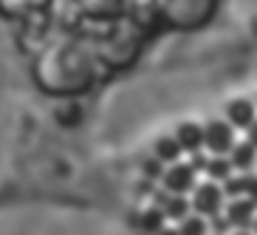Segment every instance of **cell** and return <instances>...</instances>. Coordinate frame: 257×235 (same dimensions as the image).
<instances>
[{"label":"cell","mask_w":257,"mask_h":235,"mask_svg":"<svg viewBox=\"0 0 257 235\" xmlns=\"http://www.w3.org/2000/svg\"><path fill=\"white\" fill-rule=\"evenodd\" d=\"M189 207H192V212L204 215V218H212V215L223 212V207H226L223 184L209 182V179H206V182H198L195 190L189 193Z\"/></svg>","instance_id":"obj_4"},{"label":"cell","mask_w":257,"mask_h":235,"mask_svg":"<svg viewBox=\"0 0 257 235\" xmlns=\"http://www.w3.org/2000/svg\"><path fill=\"white\" fill-rule=\"evenodd\" d=\"M209 232L212 235H229V232H232V224L226 221L223 212H218V215H212V218H209Z\"/></svg>","instance_id":"obj_18"},{"label":"cell","mask_w":257,"mask_h":235,"mask_svg":"<svg viewBox=\"0 0 257 235\" xmlns=\"http://www.w3.org/2000/svg\"><path fill=\"white\" fill-rule=\"evenodd\" d=\"M142 37H144V29L136 26L130 17H110V20H105L102 34H96L88 43H91L99 62H105L110 68H124L139 57Z\"/></svg>","instance_id":"obj_2"},{"label":"cell","mask_w":257,"mask_h":235,"mask_svg":"<svg viewBox=\"0 0 257 235\" xmlns=\"http://www.w3.org/2000/svg\"><path fill=\"white\" fill-rule=\"evenodd\" d=\"M31 74L40 91L51 97H79L96 83L99 60L85 37L60 34L37 51Z\"/></svg>","instance_id":"obj_1"},{"label":"cell","mask_w":257,"mask_h":235,"mask_svg":"<svg viewBox=\"0 0 257 235\" xmlns=\"http://www.w3.org/2000/svg\"><path fill=\"white\" fill-rule=\"evenodd\" d=\"M209 235H212V232H209Z\"/></svg>","instance_id":"obj_23"},{"label":"cell","mask_w":257,"mask_h":235,"mask_svg":"<svg viewBox=\"0 0 257 235\" xmlns=\"http://www.w3.org/2000/svg\"><path fill=\"white\" fill-rule=\"evenodd\" d=\"M153 153H156V159H159L161 165H173V162H181V156H184L181 144L175 142V136H159V142H156Z\"/></svg>","instance_id":"obj_15"},{"label":"cell","mask_w":257,"mask_h":235,"mask_svg":"<svg viewBox=\"0 0 257 235\" xmlns=\"http://www.w3.org/2000/svg\"><path fill=\"white\" fill-rule=\"evenodd\" d=\"M164 212L159 210V207H150V210L142 212V227L147 229V232H159L161 227H164Z\"/></svg>","instance_id":"obj_17"},{"label":"cell","mask_w":257,"mask_h":235,"mask_svg":"<svg viewBox=\"0 0 257 235\" xmlns=\"http://www.w3.org/2000/svg\"><path fill=\"white\" fill-rule=\"evenodd\" d=\"M71 3L76 6V12L96 17V20H110L124 9V0H71Z\"/></svg>","instance_id":"obj_11"},{"label":"cell","mask_w":257,"mask_h":235,"mask_svg":"<svg viewBox=\"0 0 257 235\" xmlns=\"http://www.w3.org/2000/svg\"><path fill=\"white\" fill-rule=\"evenodd\" d=\"M229 162H232L234 173H251V170H257V147L246 139H237L234 147L229 150Z\"/></svg>","instance_id":"obj_13"},{"label":"cell","mask_w":257,"mask_h":235,"mask_svg":"<svg viewBox=\"0 0 257 235\" xmlns=\"http://www.w3.org/2000/svg\"><path fill=\"white\" fill-rule=\"evenodd\" d=\"M175 142L181 144V150L187 156L192 153L204 150V125H198V122H181L178 128H175Z\"/></svg>","instance_id":"obj_12"},{"label":"cell","mask_w":257,"mask_h":235,"mask_svg":"<svg viewBox=\"0 0 257 235\" xmlns=\"http://www.w3.org/2000/svg\"><path fill=\"white\" fill-rule=\"evenodd\" d=\"M223 119L232 125L234 130H246L251 122L257 119V102L249 97H234L223 105Z\"/></svg>","instance_id":"obj_7"},{"label":"cell","mask_w":257,"mask_h":235,"mask_svg":"<svg viewBox=\"0 0 257 235\" xmlns=\"http://www.w3.org/2000/svg\"><path fill=\"white\" fill-rule=\"evenodd\" d=\"M218 0H159V20L173 29H198L212 17Z\"/></svg>","instance_id":"obj_3"},{"label":"cell","mask_w":257,"mask_h":235,"mask_svg":"<svg viewBox=\"0 0 257 235\" xmlns=\"http://www.w3.org/2000/svg\"><path fill=\"white\" fill-rule=\"evenodd\" d=\"M226 198H249L251 204H257V170L251 173H234L226 184H223Z\"/></svg>","instance_id":"obj_9"},{"label":"cell","mask_w":257,"mask_h":235,"mask_svg":"<svg viewBox=\"0 0 257 235\" xmlns=\"http://www.w3.org/2000/svg\"><path fill=\"white\" fill-rule=\"evenodd\" d=\"M156 235H178V229H175V227H161Z\"/></svg>","instance_id":"obj_20"},{"label":"cell","mask_w":257,"mask_h":235,"mask_svg":"<svg viewBox=\"0 0 257 235\" xmlns=\"http://www.w3.org/2000/svg\"><path fill=\"white\" fill-rule=\"evenodd\" d=\"M229 235H254V232H251V229H232Z\"/></svg>","instance_id":"obj_21"},{"label":"cell","mask_w":257,"mask_h":235,"mask_svg":"<svg viewBox=\"0 0 257 235\" xmlns=\"http://www.w3.org/2000/svg\"><path fill=\"white\" fill-rule=\"evenodd\" d=\"M237 142V130L226 119H206L204 122V150L209 156H229Z\"/></svg>","instance_id":"obj_5"},{"label":"cell","mask_w":257,"mask_h":235,"mask_svg":"<svg viewBox=\"0 0 257 235\" xmlns=\"http://www.w3.org/2000/svg\"><path fill=\"white\" fill-rule=\"evenodd\" d=\"M204 176L209 179V182L226 184L229 179L234 176V167H232V162H229V156H209V162H206V170H204Z\"/></svg>","instance_id":"obj_14"},{"label":"cell","mask_w":257,"mask_h":235,"mask_svg":"<svg viewBox=\"0 0 257 235\" xmlns=\"http://www.w3.org/2000/svg\"><path fill=\"white\" fill-rule=\"evenodd\" d=\"M161 184H164L167 193H178V196H189L198 184V170L187 162H173V165L164 167L161 173Z\"/></svg>","instance_id":"obj_6"},{"label":"cell","mask_w":257,"mask_h":235,"mask_svg":"<svg viewBox=\"0 0 257 235\" xmlns=\"http://www.w3.org/2000/svg\"><path fill=\"white\" fill-rule=\"evenodd\" d=\"M251 232L257 235V215H254V224H251Z\"/></svg>","instance_id":"obj_22"},{"label":"cell","mask_w":257,"mask_h":235,"mask_svg":"<svg viewBox=\"0 0 257 235\" xmlns=\"http://www.w3.org/2000/svg\"><path fill=\"white\" fill-rule=\"evenodd\" d=\"M175 229H178V235H209V218L198 215V212H189L175 224Z\"/></svg>","instance_id":"obj_16"},{"label":"cell","mask_w":257,"mask_h":235,"mask_svg":"<svg viewBox=\"0 0 257 235\" xmlns=\"http://www.w3.org/2000/svg\"><path fill=\"white\" fill-rule=\"evenodd\" d=\"M223 215L232 224V229H251L257 215V204H251L249 198H226Z\"/></svg>","instance_id":"obj_8"},{"label":"cell","mask_w":257,"mask_h":235,"mask_svg":"<svg viewBox=\"0 0 257 235\" xmlns=\"http://www.w3.org/2000/svg\"><path fill=\"white\" fill-rule=\"evenodd\" d=\"M243 133H246V142H251V144H254V147H257V119L251 122L249 128L243 130Z\"/></svg>","instance_id":"obj_19"},{"label":"cell","mask_w":257,"mask_h":235,"mask_svg":"<svg viewBox=\"0 0 257 235\" xmlns=\"http://www.w3.org/2000/svg\"><path fill=\"white\" fill-rule=\"evenodd\" d=\"M156 207H159L161 212H164V218L170 221H178L184 218V215H189L192 212V207H189V196H178V193H167V190H161L159 196H156Z\"/></svg>","instance_id":"obj_10"}]
</instances>
